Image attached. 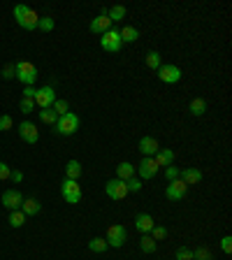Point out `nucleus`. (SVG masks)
Listing matches in <instances>:
<instances>
[{
  "mask_svg": "<svg viewBox=\"0 0 232 260\" xmlns=\"http://www.w3.org/2000/svg\"><path fill=\"white\" fill-rule=\"evenodd\" d=\"M88 28H91L93 35H105L107 30L112 28V21H109V16H100V14H98V16L91 21V26H88Z\"/></svg>",
  "mask_w": 232,
  "mask_h": 260,
  "instance_id": "17",
  "label": "nucleus"
},
{
  "mask_svg": "<svg viewBox=\"0 0 232 260\" xmlns=\"http://www.w3.org/2000/svg\"><path fill=\"white\" fill-rule=\"evenodd\" d=\"M9 174H12V167L0 160V181H9Z\"/></svg>",
  "mask_w": 232,
  "mask_h": 260,
  "instance_id": "41",
  "label": "nucleus"
},
{
  "mask_svg": "<svg viewBox=\"0 0 232 260\" xmlns=\"http://www.w3.org/2000/svg\"><path fill=\"white\" fill-rule=\"evenodd\" d=\"M105 193H107V198H109V200H114V202L126 200V195H128L126 181H123V179H109L105 184Z\"/></svg>",
  "mask_w": 232,
  "mask_h": 260,
  "instance_id": "8",
  "label": "nucleus"
},
{
  "mask_svg": "<svg viewBox=\"0 0 232 260\" xmlns=\"http://www.w3.org/2000/svg\"><path fill=\"white\" fill-rule=\"evenodd\" d=\"M19 109H21V114H33L35 112V100L33 98H21Z\"/></svg>",
  "mask_w": 232,
  "mask_h": 260,
  "instance_id": "32",
  "label": "nucleus"
},
{
  "mask_svg": "<svg viewBox=\"0 0 232 260\" xmlns=\"http://www.w3.org/2000/svg\"><path fill=\"white\" fill-rule=\"evenodd\" d=\"M149 235H151L156 242H160V240H165V237H167V228L165 226H153V230Z\"/></svg>",
  "mask_w": 232,
  "mask_h": 260,
  "instance_id": "35",
  "label": "nucleus"
},
{
  "mask_svg": "<svg viewBox=\"0 0 232 260\" xmlns=\"http://www.w3.org/2000/svg\"><path fill=\"white\" fill-rule=\"evenodd\" d=\"M26 223V214L21 212V209H16V212H9V226L12 228H21Z\"/></svg>",
  "mask_w": 232,
  "mask_h": 260,
  "instance_id": "29",
  "label": "nucleus"
},
{
  "mask_svg": "<svg viewBox=\"0 0 232 260\" xmlns=\"http://www.w3.org/2000/svg\"><path fill=\"white\" fill-rule=\"evenodd\" d=\"M14 19H16V23H19L23 30H35V28H37V21H40V16H37V12H35L33 7H28V5H14Z\"/></svg>",
  "mask_w": 232,
  "mask_h": 260,
  "instance_id": "1",
  "label": "nucleus"
},
{
  "mask_svg": "<svg viewBox=\"0 0 232 260\" xmlns=\"http://www.w3.org/2000/svg\"><path fill=\"white\" fill-rule=\"evenodd\" d=\"M2 79H16V67H14V63H7L2 67Z\"/></svg>",
  "mask_w": 232,
  "mask_h": 260,
  "instance_id": "37",
  "label": "nucleus"
},
{
  "mask_svg": "<svg viewBox=\"0 0 232 260\" xmlns=\"http://www.w3.org/2000/svg\"><path fill=\"white\" fill-rule=\"evenodd\" d=\"M23 200H26V198H23L16 188H9V191L2 193V207H5L7 212H16V209H21Z\"/></svg>",
  "mask_w": 232,
  "mask_h": 260,
  "instance_id": "13",
  "label": "nucleus"
},
{
  "mask_svg": "<svg viewBox=\"0 0 232 260\" xmlns=\"http://www.w3.org/2000/svg\"><path fill=\"white\" fill-rule=\"evenodd\" d=\"M193 260H212V251L207 247H200L193 251Z\"/></svg>",
  "mask_w": 232,
  "mask_h": 260,
  "instance_id": "34",
  "label": "nucleus"
},
{
  "mask_svg": "<svg viewBox=\"0 0 232 260\" xmlns=\"http://www.w3.org/2000/svg\"><path fill=\"white\" fill-rule=\"evenodd\" d=\"M174 258H177V260H193V251H191V249H186V247H181V249H177Z\"/></svg>",
  "mask_w": 232,
  "mask_h": 260,
  "instance_id": "38",
  "label": "nucleus"
},
{
  "mask_svg": "<svg viewBox=\"0 0 232 260\" xmlns=\"http://www.w3.org/2000/svg\"><path fill=\"white\" fill-rule=\"evenodd\" d=\"M144 63H146V67H149V70H158V67L163 65V56H160L156 49H151V51L144 56Z\"/></svg>",
  "mask_w": 232,
  "mask_h": 260,
  "instance_id": "25",
  "label": "nucleus"
},
{
  "mask_svg": "<svg viewBox=\"0 0 232 260\" xmlns=\"http://www.w3.org/2000/svg\"><path fill=\"white\" fill-rule=\"evenodd\" d=\"M107 247H112V249H121L123 244H126L128 240V230L126 226H121V223H112V226L107 228Z\"/></svg>",
  "mask_w": 232,
  "mask_h": 260,
  "instance_id": "5",
  "label": "nucleus"
},
{
  "mask_svg": "<svg viewBox=\"0 0 232 260\" xmlns=\"http://www.w3.org/2000/svg\"><path fill=\"white\" fill-rule=\"evenodd\" d=\"M9 181H14V184H21V181H23V172H21V170H12V174H9Z\"/></svg>",
  "mask_w": 232,
  "mask_h": 260,
  "instance_id": "42",
  "label": "nucleus"
},
{
  "mask_svg": "<svg viewBox=\"0 0 232 260\" xmlns=\"http://www.w3.org/2000/svg\"><path fill=\"white\" fill-rule=\"evenodd\" d=\"M156 249H158V242L153 240L151 235H142L139 237V251L142 254H156Z\"/></svg>",
  "mask_w": 232,
  "mask_h": 260,
  "instance_id": "21",
  "label": "nucleus"
},
{
  "mask_svg": "<svg viewBox=\"0 0 232 260\" xmlns=\"http://www.w3.org/2000/svg\"><path fill=\"white\" fill-rule=\"evenodd\" d=\"M40 121L42 123H46V126H53V123H56V119H58V116H56V112H53L51 107H46V109H40Z\"/></svg>",
  "mask_w": 232,
  "mask_h": 260,
  "instance_id": "28",
  "label": "nucleus"
},
{
  "mask_svg": "<svg viewBox=\"0 0 232 260\" xmlns=\"http://www.w3.org/2000/svg\"><path fill=\"white\" fill-rule=\"evenodd\" d=\"M35 107H40V109H46V107H51L56 102V91H53L51 84H46V86L37 88L35 91Z\"/></svg>",
  "mask_w": 232,
  "mask_h": 260,
  "instance_id": "10",
  "label": "nucleus"
},
{
  "mask_svg": "<svg viewBox=\"0 0 232 260\" xmlns=\"http://www.w3.org/2000/svg\"><path fill=\"white\" fill-rule=\"evenodd\" d=\"M133 177H137V174H135V165H133V163L123 160V163L116 165V179L128 181V179H133Z\"/></svg>",
  "mask_w": 232,
  "mask_h": 260,
  "instance_id": "18",
  "label": "nucleus"
},
{
  "mask_svg": "<svg viewBox=\"0 0 232 260\" xmlns=\"http://www.w3.org/2000/svg\"><path fill=\"white\" fill-rule=\"evenodd\" d=\"M81 172H84V167H81L79 160H67L65 163V179H79Z\"/></svg>",
  "mask_w": 232,
  "mask_h": 260,
  "instance_id": "20",
  "label": "nucleus"
},
{
  "mask_svg": "<svg viewBox=\"0 0 232 260\" xmlns=\"http://www.w3.org/2000/svg\"><path fill=\"white\" fill-rule=\"evenodd\" d=\"M16 130H19V137L26 144H35V142L40 140V130H37V126H35L33 121H21Z\"/></svg>",
  "mask_w": 232,
  "mask_h": 260,
  "instance_id": "11",
  "label": "nucleus"
},
{
  "mask_svg": "<svg viewBox=\"0 0 232 260\" xmlns=\"http://www.w3.org/2000/svg\"><path fill=\"white\" fill-rule=\"evenodd\" d=\"M153 226H156V221H153L151 214L139 212L137 216H135V230H137L139 235H149L153 230Z\"/></svg>",
  "mask_w": 232,
  "mask_h": 260,
  "instance_id": "15",
  "label": "nucleus"
},
{
  "mask_svg": "<svg viewBox=\"0 0 232 260\" xmlns=\"http://www.w3.org/2000/svg\"><path fill=\"white\" fill-rule=\"evenodd\" d=\"M179 172H181V167L167 165V167H165V179H167V181H174V179H179Z\"/></svg>",
  "mask_w": 232,
  "mask_h": 260,
  "instance_id": "36",
  "label": "nucleus"
},
{
  "mask_svg": "<svg viewBox=\"0 0 232 260\" xmlns=\"http://www.w3.org/2000/svg\"><path fill=\"white\" fill-rule=\"evenodd\" d=\"M79 126H81V121H79V116H77L74 112L63 114V116H58V119H56V123H53L56 133L63 135V137H70V135H74L77 130H79Z\"/></svg>",
  "mask_w": 232,
  "mask_h": 260,
  "instance_id": "2",
  "label": "nucleus"
},
{
  "mask_svg": "<svg viewBox=\"0 0 232 260\" xmlns=\"http://www.w3.org/2000/svg\"><path fill=\"white\" fill-rule=\"evenodd\" d=\"M156 72H158V79L163 81V84H177V81H181V77H184L181 67L174 65V63H163Z\"/></svg>",
  "mask_w": 232,
  "mask_h": 260,
  "instance_id": "6",
  "label": "nucleus"
},
{
  "mask_svg": "<svg viewBox=\"0 0 232 260\" xmlns=\"http://www.w3.org/2000/svg\"><path fill=\"white\" fill-rule=\"evenodd\" d=\"M51 109L56 112V116H63V114L70 112V102L63 100V98H56V102L51 105Z\"/></svg>",
  "mask_w": 232,
  "mask_h": 260,
  "instance_id": "30",
  "label": "nucleus"
},
{
  "mask_svg": "<svg viewBox=\"0 0 232 260\" xmlns=\"http://www.w3.org/2000/svg\"><path fill=\"white\" fill-rule=\"evenodd\" d=\"M188 112H191V116H202L207 112V100L205 98H193L191 105H188Z\"/></svg>",
  "mask_w": 232,
  "mask_h": 260,
  "instance_id": "24",
  "label": "nucleus"
},
{
  "mask_svg": "<svg viewBox=\"0 0 232 260\" xmlns=\"http://www.w3.org/2000/svg\"><path fill=\"white\" fill-rule=\"evenodd\" d=\"M21 212L26 214V219H28V216H35V214H40V212H42L40 200H35V198H28V200H23V205H21Z\"/></svg>",
  "mask_w": 232,
  "mask_h": 260,
  "instance_id": "23",
  "label": "nucleus"
},
{
  "mask_svg": "<svg viewBox=\"0 0 232 260\" xmlns=\"http://www.w3.org/2000/svg\"><path fill=\"white\" fill-rule=\"evenodd\" d=\"M88 249H91L93 254H102V251H107V240L105 237H93L88 242Z\"/></svg>",
  "mask_w": 232,
  "mask_h": 260,
  "instance_id": "27",
  "label": "nucleus"
},
{
  "mask_svg": "<svg viewBox=\"0 0 232 260\" xmlns=\"http://www.w3.org/2000/svg\"><path fill=\"white\" fill-rule=\"evenodd\" d=\"M14 67H16V79H19L23 86H33L35 81H37V67H35L30 60H16Z\"/></svg>",
  "mask_w": 232,
  "mask_h": 260,
  "instance_id": "3",
  "label": "nucleus"
},
{
  "mask_svg": "<svg viewBox=\"0 0 232 260\" xmlns=\"http://www.w3.org/2000/svg\"><path fill=\"white\" fill-rule=\"evenodd\" d=\"M137 149H139V154H142V158H153V156L160 151V144H158V140H156V137H151V135H144V137L139 140Z\"/></svg>",
  "mask_w": 232,
  "mask_h": 260,
  "instance_id": "12",
  "label": "nucleus"
},
{
  "mask_svg": "<svg viewBox=\"0 0 232 260\" xmlns=\"http://www.w3.org/2000/svg\"><path fill=\"white\" fill-rule=\"evenodd\" d=\"M35 91H37L35 86H26L23 88V98H35Z\"/></svg>",
  "mask_w": 232,
  "mask_h": 260,
  "instance_id": "43",
  "label": "nucleus"
},
{
  "mask_svg": "<svg viewBox=\"0 0 232 260\" xmlns=\"http://www.w3.org/2000/svg\"><path fill=\"white\" fill-rule=\"evenodd\" d=\"M126 14H128V9L123 5H112L109 9H107V16H109V21H112V23H116V21H123V19H126Z\"/></svg>",
  "mask_w": 232,
  "mask_h": 260,
  "instance_id": "26",
  "label": "nucleus"
},
{
  "mask_svg": "<svg viewBox=\"0 0 232 260\" xmlns=\"http://www.w3.org/2000/svg\"><path fill=\"white\" fill-rule=\"evenodd\" d=\"M60 195H63V200H65L67 205H79V202H81V186H79V181L63 179V184H60Z\"/></svg>",
  "mask_w": 232,
  "mask_h": 260,
  "instance_id": "4",
  "label": "nucleus"
},
{
  "mask_svg": "<svg viewBox=\"0 0 232 260\" xmlns=\"http://www.w3.org/2000/svg\"><path fill=\"white\" fill-rule=\"evenodd\" d=\"M119 35H121V42H126V44H133V42L139 40V30L135 26H123L119 30Z\"/></svg>",
  "mask_w": 232,
  "mask_h": 260,
  "instance_id": "22",
  "label": "nucleus"
},
{
  "mask_svg": "<svg viewBox=\"0 0 232 260\" xmlns=\"http://www.w3.org/2000/svg\"><path fill=\"white\" fill-rule=\"evenodd\" d=\"M221 251H223V254H228V256L232 254V237H230V235H226V237L221 240Z\"/></svg>",
  "mask_w": 232,
  "mask_h": 260,
  "instance_id": "39",
  "label": "nucleus"
},
{
  "mask_svg": "<svg viewBox=\"0 0 232 260\" xmlns=\"http://www.w3.org/2000/svg\"><path fill=\"white\" fill-rule=\"evenodd\" d=\"M174 158H177V154H174L172 149H160L158 154L153 156V160L158 163V167H167V165H172Z\"/></svg>",
  "mask_w": 232,
  "mask_h": 260,
  "instance_id": "19",
  "label": "nucleus"
},
{
  "mask_svg": "<svg viewBox=\"0 0 232 260\" xmlns=\"http://www.w3.org/2000/svg\"><path fill=\"white\" fill-rule=\"evenodd\" d=\"M186 193H188V186H186L181 179H174L167 184L165 188V195H167V200H172V202H179L186 198Z\"/></svg>",
  "mask_w": 232,
  "mask_h": 260,
  "instance_id": "14",
  "label": "nucleus"
},
{
  "mask_svg": "<svg viewBox=\"0 0 232 260\" xmlns=\"http://www.w3.org/2000/svg\"><path fill=\"white\" fill-rule=\"evenodd\" d=\"M179 179L184 181L186 186H195L202 181V172H200V167H184L179 172Z\"/></svg>",
  "mask_w": 232,
  "mask_h": 260,
  "instance_id": "16",
  "label": "nucleus"
},
{
  "mask_svg": "<svg viewBox=\"0 0 232 260\" xmlns=\"http://www.w3.org/2000/svg\"><path fill=\"white\" fill-rule=\"evenodd\" d=\"M158 163L153 158H142L139 160V165H135V174H137V179H142V181H149V179H153L156 174H158Z\"/></svg>",
  "mask_w": 232,
  "mask_h": 260,
  "instance_id": "9",
  "label": "nucleus"
},
{
  "mask_svg": "<svg viewBox=\"0 0 232 260\" xmlns=\"http://www.w3.org/2000/svg\"><path fill=\"white\" fill-rule=\"evenodd\" d=\"M12 128H14L12 116H7V114H2V116H0V130H12Z\"/></svg>",
  "mask_w": 232,
  "mask_h": 260,
  "instance_id": "40",
  "label": "nucleus"
},
{
  "mask_svg": "<svg viewBox=\"0 0 232 260\" xmlns=\"http://www.w3.org/2000/svg\"><path fill=\"white\" fill-rule=\"evenodd\" d=\"M126 186H128V193H139V191H142V186H144V181L137 179V177H133V179L126 181Z\"/></svg>",
  "mask_w": 232,
  "mask_h": 260,
  "instance_id": "33",
  "label": "nucleus"
},
{
  "mask_svg": "<svg viewBox=\"0 0 232 260\" xmlns=\"http://www.w3.org/2000/svg\"><path fill=\"white\" fill-rule=\"evenodd\" d=\"M37 28H40L42 33H51L53 28H56V21H53L51 16H40V21H37Z\"/></svg>",
  "mask_w": 232,
  "mask_h": 260,
  "instance_id": "31",
  "label": "nucleus"
},
{
  "mask_svg": "<svg viewBox=\"0 0 232 260\" xmlns=\"http://www.w3.org/2000/svg\"><path fill=\"white\" fill-rule=\"evenodd\" d=\"M100 47L105 49V51H109V53H119L121 47H123L119 30H116V28H109V30L100 37Z\"/></svg>",
  "mask_w": 232,
  "mask_h": 260,
  "instance_id": "7",
  "label": "nucleus"
}]
</instances>
